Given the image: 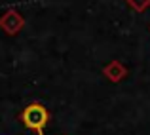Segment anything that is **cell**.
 <instances>
[{
  "instance_id": "1",
  "label": "cell",
  "mask_w": 150,
  "mask_h": 135,
  "mask_svg": "<svg viewBox=\"0 0 150 135\" xmlns=\"http://www.w3.org/2000/svg\"><path fill=\"white\" fill-rule=\"evenodd\" d=\"M48 110H46V107H42L40 103H33V105H29L25 110H23L21 114V120L25 122L27 128L34 129L38 135H44L42 133V128H44L46 124H48Z\"/></svg>"
},
{
  "instance_id": "2",
  "label": "cell",
  "mask_w": 150,
  "mask_h": 135,
  "mask_svg": "<svg viewBox=\"0 0 150 135\" xmlns=\"http://www.w3.org/2000/svg\"><path fill=\"white\" fill-rule=\"evenodd\" d=\"M105 72H106V76H108L110 80H120V78L125 74V69L120 65V63H116V61H114V63H110V65L106 67V70H105Z\"/></svg>"
},
{
  "instance_id": "3",
  "label": "cell",
  "mask_w": 150,
  "mask_h": 135,
  "mask_svg": "<svg viewBox=\"0 0 150 135\" xmlns=\"http://www.w3.org/2000/svg\"><path fill=\"white\" fill-rule=\"evenodd\" d=\"M127 4L137 11H144L150 6V0H127Z\"/></svg>"
}]
</instances>
